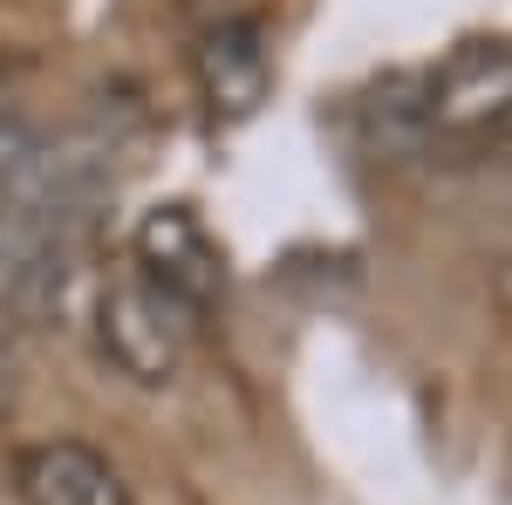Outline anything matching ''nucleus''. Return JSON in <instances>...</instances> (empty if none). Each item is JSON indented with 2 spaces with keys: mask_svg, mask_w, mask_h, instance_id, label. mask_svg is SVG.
<instances>
[{
  "mask_svg": "<svg viewBox=\"0 0 512 505\" xmlns=\"http://www.w3.org/2000/svg\"><path fill=\"white\" fill-rule=\"evenodd\" d=\"M96 335H103V355L117 362L130 383L158 389V383H171L178 362H185L192 314L178 308L171 294H158L144 273H117V280L96 294Z\"/></svg>",
  "mask_w": 512,
  "mask_h": 505,
  "instance_id": "f257e3e1",
  "label": "nucleus"
},
{
  "mask_svg": "<svg viewBox=\"0 0 512 505\" xmlns=\"http://www.w3.org/2000/svg\"><path fill=\"white\" fill-rule=\"evenodd\" d=\"M437 144H472L512 123V41H465L424 76Z\"/></svg>",
  "mask_w": 512,
  "mask_h": 505,
  "instance_id": "f03ea898",
  "label": "nucleus"
},
{
  "mask_svg": "<svg viewBox=\"0 0 512 505\" xmlns=\"http://www.w3.org/2000/svg\"><path fill=\"white\" fill-rule=\"evenodd\" d=\"M130 253H137V273L158 294H171L185 314H205L226 294V253L192 205H151L130 233Z\"/></svg>",
  "mask_w": 512,
  "mask_h": 505,
  "instance_id": "7ed1b4c3",
  "label": "nucleus"
},
{
  "mask_svg": "<svg viewBox=\"0 0 512 505\" xmlns=\"http://www.w3.org/2000/svg\"><path fill=\"white\" fill-rule=\"evenodd\" d=\"M192 76H198V96L212 117H253L274 89V62H267V35L253 21H212L192 48Z\"/></svg>",
  "mask_w": 512,
  "mask_h": 505,
  "instance_id": "20e7f679",
  "label": "nucleus"
},
{
  "mask_svg": "<svg viewBox=\"0 0 512 505\" xmlns=\"http://www.w3.org/2000/svg\"><path fill=\"white\" fill-rule=\"evenodd\" d=\"M14 492H21V505H130L117 465L82 437L28 444L14 458Z\"/></svg>",
  "mask_w": 512,
  "mask_h": 505,
  "instance_id": "39448f33",
  "label": "nucleus"
},
{
  "mask_svg": "<svg viewBox=\"0 0 512 505\" xmlns=\"http://www.w3.org/2000/svg\"><path fill=\"white\" fill-rule=\"evenodd\" d=\"M355 130H362V151L383 157V164H403V157L431 151V110H424V76H383L362 110H355Z\"/></svg>",
  "mask_w": 512,
  "mask_h": 505,
  "instance_id": "423d86ee",
  "label": "nucleus"
},
{
  "mask_svg": "<svg viewBox=\"0 0 512 505\" xmlns=\"http://www.w3.org/2000/svg\"><path fill=\"white\" fill-rule=\"evenodd\" d=\"M14 376H21V369H14V349H7V335H0V410L14 403Z\"/></svg>",
  "mask_w": 512,
  "mask_h": 505,
  "instance_id": "0eeeda50",
  "label": "nucleus"
},
{
  "mask_svg": "<svg viewBox=\"0 0 512 505\" xmlns=\"http://www.w3.org/2000/svg\"><path fill=\"white\" fill-rule=\"evenodd\" d=\"M0 239H7V226H0Z\"/></svg>",
  "mask_w": 512,
  "mask_h": 505,
  "instance_id": "6e6552de",
  "label": "nucleus"
}]
</instances>
